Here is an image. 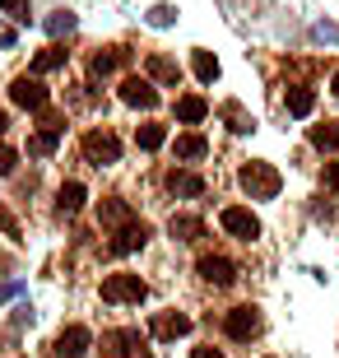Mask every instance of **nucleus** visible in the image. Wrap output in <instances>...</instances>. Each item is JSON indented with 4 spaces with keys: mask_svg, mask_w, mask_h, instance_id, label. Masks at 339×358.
Instances as JSON below:
<instances>
[{
    "mask_svg": "<svg viewBox=\"0 0 339 358\" xmlns=\"http://www.w3.org/2000/svg\"><path fill=\"white\" fill-rule=\"evenodd\" d=\"M237 182H242V191H247L251 200H274L279 191H284V177H279V168L274 163H261L251 159L242 173H237Z\"/></svg>",
    "mask_w": 339,
    "mask_h": 358,
    "instance_id": "nucleus-1",
    "label": "nucleus"
},
{
    "mask_svg": "<svg viewBox=\"0 0 339 358\" xmlns=\"http://www.w3.org/2000/svg\"><path fill=\"white\" fill-rule=\"evenodd\" d=\"M149 284L140 275H107L103 279V303H144Z\"/></svg>",
    "mask_w": 339,
    "mask_h": 358,
    "instance_id": "nucleus-2",
    "label": "nucleus"
},
{
    "mask_svg": "<svg viewBox=\"0 0 339 358\" xmlns=\"http://www.w3.org/2000/svg\"><path fill=\"white\" fill-rule=\"evenodd\" d=\"M103 354H107V358H154L149 349H144L140 331H131V326H121V331H107V335H103Z\"/></svg>",
    "mask_w": 339,
    "mask_h": 358,
    "instance_id": "nucleus-3",
    "label": "nucleus"
},
{
    "mask_svg": "<svg viewBox=\"0 0 339 358\" xmlns=\"http://www.w3.org/2000/svg\"><path fill=\"white\" fill-rule=\"evenodd\" d=\"M10 98H14V107H24V112H47V103H52V93L42 89L38 75H19V80L10 84Z\"/></svg>",
    "mask_w": 339,
    "mask_h": 358,
    "instance_id": "nucleus-4",
    "label": "nucleus"
},
{
    "mask_svg": "<svg viewBox=\"0 0 339 358\" xmlns=\"http://www.w3.org/2000/svg\"><path fill=\"white\" fill-rule=\"evenodd\" d=\"M84 159L93 163V168H107V163H117L121 159V140L112 131H93L84 135Z\"/></svg>",
    "mask_w": 339,
    "mask_h": 358,
    "instance_id": "nucleus-5",
    "label": "nucleus"
},
{
    "mask_svg": "<svg viewBox=\"0 0 339 358\" xmlns=\"http://www.w3.org/2000/svg\"><path fill=\"white\" fill-rule=\"evenodd\" d=\"M219 224L228 228L237 242H256V238H261V219H256L251 210H242V205H228V210L219 214Z\"/></svg>",
    "mask_w": 339,
    "mask_h": 358,
    "instance_id": "nucleus-6",
    "label": "nucleus"
},
{
    "mask_svg": "<svg viewBox=\"0 0 339 358\" xmlns=\"http://www.w3.org/2000/svg\"><path fill=\"white\" fill-rule=\"evenodd\" d=\"M223 331H228V340H251V335H261V312L251 303L233 307V312L223 317Z\"/></svg>",
    "mask_w": 339,
    "mask_h": 358,
    "instance_id": "nucleus-7",
    "label": "nucleus"
},
{
    "mask_svg": "<svg viewBox=\"0 0 339 358\" xmlns=\"http://www.w3.org/2000/svg\"><path fill=\"white\" fill-rule=\"evenodd\" d=\"M121 103H126V107H140V112H154V107H158V89H154V80H140V75L121 80Z\"/></svg>",
    "mask_w": 339,
    "mask_h": 358,
    "instance_id": "nucleus-8",
    "label": "nucleus"
},
{
    "mask_svg": "<svg viewBox=\"0 0 339 358\" xmlns=\"http://www.w3.org/2000/svg\"><path fill=\"white\" fill-rule=\"evenodd\" d=\"M149 335L154 340H182V335H191V317L186 312H158L149 321Z\"/></svg>",
    "mask_w": 339,
    "mask_h": 358,
    "instance_id": "nucleus-9",
    "label": "nucleus"
},
{
    "mask_svg": "<svg viewBox=\"0 0 339 358\" xmlns=\"http://www.w3.org/2000/svg\"><path fill=\"white\" fill-rule=\"evenodd\" d=\"M196 270H200V279H205V284H214V289H228V284L237 279V266L228 261V256H200Z\"/></svg>",
    "mask_w": 339,
    "mask_h": 358,
    "instance_id": "nucleus-10",
    "label": "nucleus"
},
{
    "mask_svg": "<svg viewBox=\"0 0 339 358\" xmlns=\"http://www.w3.org/2000/svg\"><path fill=\"white\" fill-rule=\"evenodd\" d=\"M61 131H66V126H61L56 117H47L38 135H28V154H33V159H47V154H56V145H61Z\"/></svg>",
    "mask_w": 339,
    "mask_h": 358,
    "instance_id": "nucleus-11",
    "label": "nucleus"
},
{
    "mask_svg": "<svg viewBox=\"0 0 339 358\" xmlns=\"http://www.w3.org/2000/svg\"><path fill=\"white\" fill-rule=\"evenodd\" d=\"M89 345H93L89 326H66L61 340H56V354H61V358H84V354H89Z\"/></svg>",
    "mask_w": 339,
    "mask_h": 358,
    "instance_id": "nucleus-12",
    "label": "nucleus"
},
{
    "mask_svg": "<svg viewBox=\"0 0 339 358\" xmlns=\"http://www.w3.org/2000/svg\"><path fill=\"white\" fill-rule=\"evenodd\" d=\"M144 242H149V224H126V228H117V238H112V256H131V252H140Z\"/></svg>",
    "mask_w": 339,
    "mask_h": 358,
    "instance_id": "nucleus-13",
    "label": "nucleus"
},
{
    "mask_svg": "<svg viewBox=\"0 0 339 358\" xmlns=\"http://www.w3.org/2000/svg\"><path fill=\"white\" fill-rule=\"evenodd\" d=\"M172 154H177L182 163H200L209 154V140H205V135H196V131H191V135H177V140H172Z\"/></svg>",
    "mask_w": 339,
    "mask_h": 358,
    "instance_id": "nucleus-14",
    "label": "nucleus"
},
{
    "mask_svg": "<svg viewBox=\"0 0 339 358\" xmlns=\"http://www.w3.org/2000/svg\"><path fill=\"white\" fill-rule=\"evenodd\" d=\"M168 233L177 242H196V238H205V219H196V214H172Z\"/></svg>",
    "mask_w": 339,
    "mask_h": 358,
    "instance_id": "nucleus-15",
    "label": "nucleus"
},
{
    "mask_svg": "<svg viewBox=\"0 0 339 358\" xmlns=\"http://www.w3.org/2000/svg\"><path fill=\"white\" fill-rule=\"evenodd\" d=\"M168 191H172V196H182V200H196V196H205V177H196V173H168Z\"/></svg>",
    "mask_w": 339,
    "mask_h": 358,
    "instance_id": "nucleus-16",
    "label": "nucleus"
},
{
    "mask_svg": "<svg viewBox=\"0 0 339 358\" xmlns=\"http://www.w3.org/2000/svg\"><path fill=\"white\" fill-rule=\"evenodd\" d=\"M66 61H70V52L61 47V42H52L47 52H38V56H33V66H28V75H47V70H61Z\"/></svg>",
    "mask_w": 339,
    "mask_h": 358,
    "instance_id": "nucleus-17",
    "label": "nucleus"
},
{
    "mask_svg": "<svg viewBox=\"0 0 339 358\" xmlns=\"http://www.w3.org/2000/svg\"><path fill=\"white\" fill-rule=\"evenodd\" d=\"M98 224H107V228L135 224V219H131V205H126V200H103V205H98Z\"/></svg>",
    "mask_w": 339,
    "mask_h": 358,
    "instance_id": "nucleus-18",
    "label": "nucleus"
},
{
    "mask_svg": "<svg viewBox=\"0 0 339 358\" xmlns=\"http://www.w3.org/2000/svg\"><path fill=\"white\" fill-rule=\"evenodd\" d=\"M209 117V103L200 98V93H186V98H177V121H186V126H196V121Z\"/></svg>",
    "mask_w": 339,
    "mask_h": 358,
    "instance_id": "nucleus-19",
    "label": "nucleus"
},
{
    "mask_svg": "<svg viewBox=\"0 0 339 358\" xmlns=\"http://www.w3.org/2000/svg\"><path fill=\"white\" fill-rule=\"evenodd\" d=\"M144 66H149V80H158V84H182V66H177V61H168V56H149Z\"/></svg>",
    "mask_w": 339,
    "mask_h": 358,
    "instance_id": "nucleus-20",
    "label": "nucleus"
},
{
    "mask_svg": "<svg viewBox=\"0 0 339 358\" xmlns=\"http://www.w3.org/2000/svg\"><path fill=\"white\" fill-rule=\"evenodd\" d=\"M84 200H89L84 182H66V186H61V196H56V210H61V214H75V210H84Z\"/></svg>",
    "mask_w": 339,
    "mask_h": 358,
    "instance_id": "nucleus-21",
    "label": "nucleus"
},
{
    "mask_svg": "<svg viewBox=\"0 0 339 358\" xmlns=\"http://www.w3.org/2000/svg\"><path fill=\"white\" fill-rule=\"evenodd\" d=\"M284 103H288V112H293V117H312V107H316V93H312V89H302V84H293Z\"/></svg>",
    "mask_w": 339,
    "mask_h": 358,
    "instance_id": "nucleus-22",
    "label": "nucleus"
},
{
    "mask_svg": "<svg viewBox=\"0 0 339 358\" xmlns=\"http://www.w3.org/2000/svg\"><path fill=\"white\" fill-rule=\"evenodd\" d=\"M191 70H196L200 84H214V80H219V56H214V52H196V56H191Z\"/></svg>",
    "mask_w": 339,
    "mask_h": 358,
    "instance_id": "nucleus-23",
    "label": "nucleus"
},
{
    "mask_svg": "<svg viewBox=\"0 0 339 358\" xmlns=\"http://www.w3.org/2000/svg\"><path fill=\"white\" fill-rule=\"evenodd\" d=\"M135 140H140V149H144V154H154V149H163V145H168V126L149 121V126H140V135H135Z\"/></svg>",
    "mask_w": 339,
    "mask_h": 358,
    "instance_id": "nucleus-24",
    "label": "nucleus"
},
{
    "mask_svg": "<svg viewBox=\"0 0 339 358\" xmlns=\"http://www.w3.org/2000/svg\"><path fill=\"white\" fill-rule=\"evenodd\" d=\"M312 145L339 154V121H326V126H312Z\"/></svg>",
    "mask_w": 339,
    "mask_h": 358,
    "instance_id": "nucleus-25",
    "label": "nucleus"
},
{
    "mask_svg": "<svg viewBox=\"0 0 339 358\" xmlns=\"http://www.w3.org/2000/svg\"><path fill=\"white\" fill-rule=\"evenodd\" d=\"M223 121H228V131H237V135H247V131H256V121L242 112L237 103H223Z\"/></svg>",
    "mask_w": 339,
    "mask_h": 358,
    "instance_id": "nucleus-26",
    "label": "nucleus"
},
{
    "mask_svg": "<svg viewBox=\"0 0 339 358\" xmlns=\"http://www.w3.org/2000/svg\"><path fill=\"white\" fill-rule=\"evenodd\" d=\"M75 24H79V19H75L70 10H56L52 19H47V33H52V38L61 42V38H70V33H75Z\"/></svg>",
    "mask_w": 339,
    "mask_h": 358,
    "instance_id": "nucleus-27",
    "label": "nucleus"
},
{
    "mask_svg": "<svg viewBox=\"0 0 339 358\" xmlns=\"http://www.w3.org/2000/svg\"><path fill=\"white\" fill-rule=\"evenodd\" d=\"M121 66V52H98L93 56V75H112Z\"/></svg>",
    "mask_w": 339,
    "mask_h": 358,
    "instance_id": "nucleus-28",
    "label": "nucleus"
},
{
    "mask_svg": "<svg viewBox=\"0 0 339 358\" xmlns=\"http://www.w3.org/2000/svg\"><path fill=\"white\" fill-rule=\"evenodd\" d=\"M149 24L154 28H172L177 24V10H172V5H154V10H149Z\"/></svg>",
    "mask_w": 339,
    "mask_h": 358,
    "instance_id": "nucleus-29",
    "label": "nucleus"
},
{
    "mask_svg": "<svg viewBox=\"0 0 339 358\" xmlns=\"http://www.w3.org/2000/svg\"><path fill=\"white\" fill-rule=\"evenodd\" d=\"M14 168H19V154H14L10 145H0V177H10Z\"/></svg>",
    "mask_w": 339,
    "mask_h": 358,
    "instance_id": "nucleus-30",
    "label": "nucleus"
},
{
    "mask_svg": "<svg viewBox=\"0 0 339 358\" xmlns=\"http://www.w3.org/2000/svg\"><path fill=\"white\" fill-rule=\"evenodd\" d=\"M0 10H5V14H14V19H24V24H28V0H0Z\"/></svg>",
    "mask_w": 339,
    "mask_h": 358,
    "instance_id": "nucleus-31",
    "label": "nucleus"
},
{
    "mask_svg": "<svg viewBox=\"0 0 339 358\" xmlns=\"http://www.w3.org/2000/svg\"><path fill=\"white\" fill-rule=\"evenodd\" d=\"M312 33H316L321 42H339V24H316Z\"/></svg>",
    "mask_w": 339,
    "mask_h": 358,
    "instance_id": "nucleus-32",
    "label": "nucleus"
},
{
    "mask_svg": "<svg viewBox=\"0 0 339 358\" xmlns=\"http://www.w3.org/2000/svg\"><path fill=\"white\" fill-rule=\"evenodd\" d=\"M0 228H5V238L19 242V224H14V214H10V210H0Z\"/></svg>",
    "mask_w": 339,
    "mask_h": 358,
    "instance_id": "nucleus-33",
    "label": "nucleus"
},
{
    "mask_svg": "<svg viewBox=\"0 0 339 358\" xmlns=\"http://www.w3.org/2000/svg\"><path fill=\"white\" fill-rule=\"evenodd\" d=\"M19 293H24L19 279H14V284H0V303H10V298H19Z\"/></svg>",
    "mask_w": 339,
    "mask_h": 358,
    "instance_id": "nucleus-34",
    "label": "nucleus"
},
{
    "mask_svg": "<svg viewBox=\"0 0 339 358\" xmlns=\"http://www.w3.org/2000/svg\"><path fill=\"white\" fill-rule=\"evenodd\" d=\"M191 358H223L214 345H200V349H191Z\"/></svg>",
    "mask_w": 339,
    "mask_h": 358,
    "instance_id": "nucleus-35",
    "label": "nucleus"
},
{
    "mask_svg": "<svg viewBox=\"0 0 339 358\" xmlns=\"http://www.w3.org/2000/svg\"><path fill=\"white\" fill-rule=\"evenodd\" d=\"M326 182H330V186L339 191V163H330V168H326Z\"/></svg>",
    "mask_w": 339,
    "mask_h": 358,
    "instance_id": "nucleus-36",
    "label": "nucleus"
},
{
    "mask_svg": "<svg viewBox=\"0 0 339 358\" xmlns=\"http://www.w3.org/2000/svg\"><path fill=\"white\" fill-rule=\"evenodd\" d=\"M5 131H10V117H5V112H0V135H5Z\"/></svg>",
    "mask_w": 339,
    "mask_h": 358,
    "instance_id": "nucleus-37",
    "label": "nucleus"
},
{
    "mask_svg": "<svg viewBox=\"0 0 339 358\" xmlns=\"http://www.w3.org/2000/svg\"><path fill=\"white\" fill-rule=\"evenodd\" d=\"M330 89H335V98H339V70H335V80H330Z\"/></svg>",
    "mask_w": 339,
    "mask_h": 358,
    "instance_id": "nucleus-38",
    "label": "nucleus"
}]
</instances>
